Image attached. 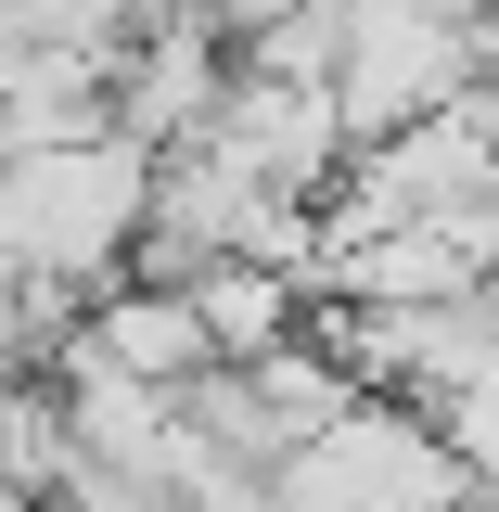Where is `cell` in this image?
<instances>
[{
	"mask_svg": "<svg viewBox=\"0 0 499 512\" xmlns=\"http://www.w3.org/2000/svg\"><path fill=\"white\" fill-rule=\"evenodd\" d=\"M90 359L167 384V397L205 384V372H231V359H218V333H205V295H154V282H116V295L90 308Z\"/></svg>",
	"mask_w": 499,
	"mask_h": 512,
	"instance_id": "3957f363",
	"label": "cell"
},
{
	"mask_svg": "<svg viewBox=\"0 0 499 512\" xmlns=\"http://www.w3.org/2000/svg\"><path fill=\"white\" fill-rule=\"evenodd\" d=\"M154 167L141 141H64V154H13V282H64V295H116L141 231H154Z\"/></svg>",
	"mask_w": 499,
	"mask_h": 512,
	"instance_id": "6da1fadb",
	"label": "cell"
},
{
	"mask_svg": "<svg viewBox=\"0 0 499 512\" xmlns=\"http://www.w3.org/2000/svg\"><path fill=\"white\" fill-rule=\"evenodd\" d=\"M461 512H499V487H474V500H461Z\"/></svg>",
	"mask_w": 499,
	"mask_h": 512,
	"instance_id": "277c9868",
	"label": "cell"
},
{
	"mask_svg": "<svg viewBox=\"0 0 499 512\" xmlns=\"http://www.w3.org/2000/svg\"><path fill=\"white\" fill-rule=\"evenodd\" d=\"M487 487L461 436H448L436 410H397V397H359L333 436L282 474V512H461Z\"/></svg>",
	"mask_w": 499,
	"mask_h": 512,
	"instance_id": "7a4b0ae2",
	"label": "cell"
}]
</instances>
